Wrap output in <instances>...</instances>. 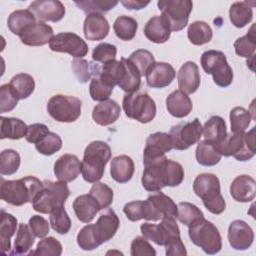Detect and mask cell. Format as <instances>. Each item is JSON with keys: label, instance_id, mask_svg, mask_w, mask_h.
<instances>
[{"label": "cell", "instance_id": "cell-10", "mask_svg": "<svg viewBox=\"0 0 256 256\" xmlns=\"http://www.w3.org/2000/svg\"><path fill=\"white\" fill-rule=\"evenodd\" d=\"M158 9L169 22L171 31L178 32L186 27L189 15L193 8L190 0H160L157 3Z\"/></svg>", "mask_w": 256, "mask_h": 256}, {"label": "cell", "instance_id": "cell-51", "mask_svg": "<svg viewBox=\"0 0 256 256\" xmlns=\"http://www.w3.org/2000/svg\"><path fill=\"white\" fill-rule=\"evenodd\" d=\"M114 87L102 80L98 75L91 78L89 85V93L94 101L108 100L113 92Z\"/></svg>", "mask_w": 256, "mask_h": 256}, {"label": "cell", "instance_id": "cell-57", "mask_svg": "<svg viewBox=\"0 0 256 256\" xmlns=\"http://www.w3.org/2000/svg\"><path fill=\"white\" fill-rule=\"evenodd\" d=\"M117 55V48L115 45L110 43H100L97 45L92 52V59L95 62L106 63L115 60Z\"/></svg>", "mask_w": 256, "mask_h": 256}, {"label": "cell", "instance_id": "cell-21", "mask_svg": "<svg viewBox=\"0 0 256 256\" xmlns=\"http://www.w3.org/2000/svg\"><path fill=\"white\" fill-rule=\"evenodd\" d=\"M119 225L120 221L115 211L111 208H106L94 224L95 232L100 244L112 239L116 234Z\"/></svg>", "mask_w": 256, "mask_h": 256}, {"label": "cell", "instance_id": "cell-3", "mask_svg": "<svg viewBox=\"0 0 256 256\" xmlns=\"http://www.w3.org/2000/svg\"><path fill=\"white\" fill-rule=\"evenodd\" d=\"M193 191L201 198L205 208L212 214L219 215L226 208L221 194L219 178L211 173L199 174L193 182Z\"/></svg>", "mask_w": 256, "mask_h": 256}, {"label": "cell", "instance_id": "cell-54", "mask_svg": "<svg viewBox=\"0 0 256 256\" xmlns=\"http://www.w3.org/2000/svg\"><path fill=\"white\" fill-rule=\"evenodd\" d=\"M35 148L40 154L50 156L62 148V139L58 134L49 132L42 141L35 144Z\"/></svg>", "mask_w": 256, "mask_h": 256}, {"label": "cell", "instance_id": "cell-32", "mask_svg": "<svg viewBox=\"0 0 256 256\" xmlns=\"http://www.w3.org/2000/svg\"><path fill=\"white\" fill-rule=\"evenodd\" d=\"M202 133L205 140L215 145L221 144L227 137V129L224 119L217 115L210 117L202 127Z\"/></svg>", "mask_w": 256, "mask_h": 256}, {"label": "cell", "instance_id": "cell-24", "mask_svg": "<svg viewBox=\"0 0 256 256\" xmlns=\"http://www.w3.org/2000/svg\"><path fill=\"white\" fill-rule=\"evenodd\" d=\"M179 90L185 94H193L200 86V74L197 64L192 61L185 62L177 74Z\"/></svg>", "mask_w": 256, "mask_h": 256}, {"label": "cell", "instance_id": "cell-22", "mask_svg": "<svg viewBox=\"0 0 256 256\" xmlns=\"http://www.w3.org/2000/svg\"><path fill=\"white\" fill-rule=\"evenodd\" d=\"M54 33L51 26L43 23L36 22L29 26L20 35L19 38L24 45L27 46H43L50 42Z\"/></svg>", "mask_w": 256, "mask_h": 256}, {"label": "cell", "instance_id": "cell-4", "mask_svg": "<svg viewBox=\"0 0 256 256\" xmlns=\"http://www.w3.org/2000/svg\"><path fill=\"white\" fill-rule=\"evenodd\" d=\"M70 190L66 182H53L50 180L43 181V188L35 196L32 207L35 211L42 214H50L58 207L64 206Z\"/></svg>", "mask_w": 256, "mask_h": 256}, {"label": "cell", "instance_id": "cell-41", "mask_svg": "<svg viewBox=\"0 0 256 256\" xmlns=\"http://www.w3.org/2000/svg\"><path fill=\"white\" fill-rule=\"evenodd\" d=\"M9 84L17 94L19 100L27 99L35 89L34 78L27 73L16 74L11 78Z\"/></svg>", "mask_w": 256, "mask_h": 256}, {"label": "cell", "instance_id": "cell-26", "mask_svg": "<svg viewBox=\"0 0 256 256\" xmlns=\"http://www.w3.org/2000/svg\"><path fill=\"white\" fill-rule=\"evenodd\" d=\"M230 194L237 202H250L256 195V182L249 175L237 176L230 185Z\"/></svg>", "mask_w": 256, "mask_h": 256}, {"label": "cell", "instance_id": "cell-63", "mask_svg": "<svg viewBox=\"0 0 256 256\" xmlns=\"http://www.w3.org/2000/svg\"><path fill=\"white\" fill-rule=\"evenodd\" d=\"M120 2L128 10H141L150 3V1L143 0H121Z\"/></svg>", "mask_w": 256, "mask_h": 256}, {"label": "cell", "instance_id": "cell-15", "mask_svg": "<svg viewBox=\"0 0 256 256\" xmlns=\"http://www.w3.org/2000/svg\"><path fill=\"white\" fill-rule=\"evenodd\" d=\"M172 149L173 144L170 134L165 132L150 134L146 139V145L143 151V163L162 159Z\"/></svg>", "mask_w": 256, "mask_h": 256}, {"label": "cell", "instance_id": "cell-33", "mask_svg": "<svg viewBox=\"0 0 256 256\" xmlns=\"http://www.w3.org/2000/svg\"><path fill=\"white\" fill-rule=\"evenodd\" d=\"M17 228V218L12 214L1 211L0 215V244L1 251L5 254L10 253L11 237L15 234Z\"/></svg>", "mask_w": 256, "mask_h": 256}, {"label": "cell", "instance_id": "cell-59", "mask_svg": "<svg viewBox=\"0 0 256 256\" xmlns=\"http://www.w3.org/2000/svg\"><path fill=\"white\" fill-rule=\"evenodd\" d=\"M49 132V128L45 124L34 123L28 126L25 139L29 143L37 144L42 141Z\"/></svg>", "mask_w": 256, "mask_h": 256}, {"label": "cell", "instance_id": "cell-6", "mask_svg": "<svg viewBox=\"0 0 256 256\" xmlns=\"http://www.w3.org/2000/svg\"><path fill=\"white\" fill-rule=\"evenodd\" d=\"M188 234L192 243L200 247L206 254H217L222 248V238L219 230L205 218L189 226Z\"/></svg>", "mask_w": 256, "mask_h": 256}, {"label": "cell", "instance_id": "cell-5", "mask_svg": "<svg viewBox=\"0 0 256 256\" xmlns=\"http://www.w3.org/2000/svg\"><path fill=\"white\" fill-rule=\"evenodd\" d=\"M222 156H233L238 161H248L255 155V127L245 133L227 134L225 140L216 145Z\"/></svg>", "mask_w": 256, "mask_h": 256}, {"label": "cell", "instance_id": "cell-45", "mask_svg": "<svg viewBox=\"0 0 256 256\" xmlns=\"http://www.w3.org/2000/svg\"><path fill=\"white\" fill-rule=\"evenodd\" d=\"M74 4L87 14L107 13L113 9L118 1L116 0H80L74 1Z\"/></svg>", "mask_w": 256, "mask_h": 256}, {"label": "cell", "instance_id": "cell-50", "mask_svg": "<svg viewBox=\"0 0 256 256\" xmlns=\"http://www.w3.org/2000/svg\"><path fill=\"white\" fill-rule=\"evenodd\" d=\"M165 184L169 187L180 185L184 179V169L182 165L176 161L166 159L164 165Z\"/></svg>", "mask_w": 256, "mask_h": 256}, {"label": "cell", "instance_id": "cell-38", "mask_svg": "<svg viewBox=\"0 0 256 256\" xmlns=\"http://www.w3.org/2000/svg\"><path fill=\"white\" fill-rule=\"evenodd\" d=\"M35 23L36 18L28 9L13 11L7 20V26L9 30L17 36H19L25 29Z\"/></svg>", "mask_w": 256, "mask_h": 256}, {"label": "cell", "instance_id": "cell-30", "mask_svg": "<svg viewBox=\"0 0 256 256\" xmlns=\"http://www.w3.org/2000/svg\"><path fill=\"white\" fill-rule=\"evenodd\" d=\"M73 210L79 221L90 223L101 209L97 201L88 193L75 198L73 201Z\"/></svg>", "mask_w": 256, "mask_h": 256}, {"label": "cell", "instance_id": "cell-55", "mask_svg": "<svg viewBox=\"0 0 256 256\" xmlns=\"http://www.w3.org/2000/svg\"><path fill=\"white\" fill-rule=\"evenodd\" d=\"M62 244L54 237H44L37 244L34 251L29 255H52L60 256L62 254Z\"/></svg>", "mask_w": 256, "mask_h": 256}, {"label": "cell", "instance_id": "cell-37", "mask_svg": "<svg viewBox=\"0 0 256 256\" xmlns=\"http://www.w3.org/2000/svg\"><path fill=\"white\" fill-rule=\"evenodd\" d=\"M195 157L202 166H214L220 162L222 155L215 144L204 139L198 142Z\"/></svg>", "mask_w": 256, "mask_h": 256}, {"label": "cell", "instance_id": "cell-14", "mask_svg": "<svg viewBox=\"0 0 256 256\" xmlns=\"http://www.w3.org/2000/svg\"><path fill=\"white\" fill-rule=\"evenodd\" d=\"M49 48L54 52L68 53L74 58L86 56L89 50L87 43L72 32H61L54 35L49 42Z\"/></svg>", "mask_w": 256, "mask_h": 256}, {"label": "cell", "instance_id": "cell-11", "mask_svg": "<svg viewBox=\"0 0 256 256\" xmlns=\"http://www.w3.org/2000/svg\"><path fill=\"white\" fill-rule=\"evenodd\" d=\"M162 218H177V205L172 198L157 191L143 201V219L158 221Z\"/></svg>", "mask_w": 256, "mask_h": 256}, {"label": "cell", "instance_id": "cell-42", "mask_svg": "<svg viewBox=\"0 0 256 256\" xmlns=\"http://www.w3.org/2000/svg\"><path fill=\"white\" fill-rule=\"evenodd\" d=\"M100 66L94 62H88L82 58H75L72 61V69L78 81L81 83H86L92 77L96 76L100 72Z\"/></svg>", "mask_w": 256, "mask_h": 256}, {"label": "cell", "instance_id": "cell-31", "mask_svg": "<svg viewBox=\"0 0 256 256\" xmlns=\"http://www.w3.org/2000/svg\"><path fill=\"white\" fill-rule=\"evenodd\" d=\"M135 171V165L131 157L119 155L111 160L110 175L118 183H127L131 180Z\"/></svg>", "mask_w": 256, "mask_h": 256}, {"label": "cell", "instance_id": "cell-13", "mask_svg": "<svg viewBox=\"0 0 256 256\" xmlns=\"http://www.w3.org/2000/svg\"><path fill=\"white\" fill-rule=\"evenodd\" d=\"M143 237L159 246H165L172 238L180 236V229L174 218H162L159 224L145 222L140 226Z\"/></svg>", "mask_w": 256, "mask_h": 256}, {"label": "cell", "instance_id": "cell-34", "mask_svg": "<svg viewBox=\"0 0 256 256\" xmlns=\"http://www.w3.org/2000/svg\"><path fill=\"white\" fill-rule=\"evenodd\" d=\"M28 126L24 121L13 117L0 118V138L18 140L25 137Z\"/></svg>", "mask_w": 256, "mask_h": 256}, {"label": "cell", "instance_id": "cell-47", "mask_svg": "<svg viewBox=\"0 0 256 256\" xmlns=\"http://www.w3.org/2000/svg\"><path fill=\"white\" fill-rule=\"evenodd\" d=\"M21 159L17 151L5 149L0 154V173L1 175H13L20 167Z\"/></svg>", "mask_w": 256, "mask_h": 256}, {"label": "cell", "instance_id": "cell-39", "mask_svg": "<svg viewBox=\"0 0 256 256\" xmlns=\"http://www.w3.org/2000/svg\"><path fill=\"white\" fill-rule=\"evenodd\" d=\"M189 41L196 46L209 43L213 36V31L209 24L204 21H195L191 23L187 30Z\"/></svg>", "mask_w": 256, "mask_h": 256}, {"label": "cell", "instance_id": "cell-9", "mask_svg": "<svg viewBox=\"0 0 256 256\" xmlns=\"http://www.w3.org/2000/svg\"><path fill=\"white\" fill-rule=\"evenodd\" d=\"M82 102L75 96L57 94L47 103L49 115L58 122L70 123L76 121L81 115Z\"/></svg>", "mask_w": 256, "mask_h": 256}, {"label": "cell", "instance_id": "cell-19", "mask_svg": "<svg viewBox=\"0 0 256 256\" xmlns=\"http://www.w3.org/2000/svg\"><path fill=\"white\" fill-rule=\"evenodd\" d=\"M147 85L151 88L161 89L169 86L175 76L176 72L173 66L166 62H155L154 65L146 73Z\"/></svg>", "mask_w": 256, "mask_h": 256}, {"label": "cell", "instance_id": "cell-16", "mask_svg": "<svg viewBox=\"0 0 256 256\" xmlns=\"http://www.w3.org/2000/svg\"><path fill=\"white\" fill-rule=\"evenodd\" d=\"M28 10L39 22H58L66 12L65 6L59 0H36L29 5Z\"/></svg>", "mask_w": 256, "mask_h": 256}, {"label": "cell", "instance_id": "cell-28", "mask_svg": "<svg viewBox=\"0 0 256 256\" xmlns=\"http://www.w3.org/2000/svg\"><path fill=\"white\" fill-rule=\"evenodd\" d=\"M120 61L121 71L117 85L126 93L136 92L140 88L142 76L128 58H121Z\"/></svg>", "mask_w": 256, "mask_h": 256}, {"label": "cell", "instance_id": "cell-23", "mask_svg": "<svg viewBox=\"0 0 256 256\" xmlns=\"http://www.w3.org/2000/svg\"><path fill=\"white\" fill-rule=\"evenodd\" d=\"M110 30L107 19L99 13L87 14L84 24L83 33L87 40L100 41L107 37Z\"/></svg>", "mask_w": 256, "mask_h": 256}, {"label": "cell", "instance_id": "cell-35", "mask_svg": "<svg viewBox=\"0 0 256 256\" xmlns=\"http://www.w3.org/2000/svg\"><path fill=\"white\" fill-rule=\"evenodd\" d=\"M253 3L248 1L234 2L229 9V18L231 23L237 28H243L252 21Z\"/></svg>", "mask_w": 256, "mask_h": 256}, {"label": "cell", "instance_id": "cell-20", "mask_svg": "<svg viewBox=\"0 0 256 256\" xmlns=\"http://www.w3.org/2000/svg\"><path fill=\"white\" fill-rule=\"evenodd\" d=\"M79 158L73 154H64L59 157L54 164V174L59 181L72 182L81 172Z\"/></svg>", "mask_w": 256, "mask_h": 256}, {"label": "cell", "instance_id": "cell-58", "mask_svg": "<svg viewBox=\"0 0 256 256\" xmlns=\"http://www.w3.org/2000/svg\"><path fill=\"white\" fill-rule=\"evenodd\" d=\"M131 255L139 256V255H147V256H155L156 251L152 247V245L148 242V239L145 237L137 236L131 242Z\"/></svg>", "mask_w": 256, "mask_h": 256}, {"label": "cell", "instance_id": "cell-2", "mask_svg": "<svg viewBox=\"0 0 256 256\" xmlns=\"http://www.w3.org/2000/svg\"><path fill=\"white\" fill-rule=\"evenodd\" d=\"M111 159V148L104 141H93L85 148L81 173L88 183L98 182L104 175L105 166Z\"/></svg>", "mask_w": 256, "mask_h": 256}, {"label": "cell", "instance_id": "cell-27", "mask_svg": "<svg viewBox=\"0 0 256 256\" xmlns=\"http://www.w3.org/2000/svg\"><path fill=\"white\" fill-rule=\"evenodd\" d=\"M121 114V108L119 104L108 99L98 103L92 111V118L94 122L100 126H108L116 122Z\"/></svg>", "mask_w": 256, "mask_h": 256}, {"label": "cell", "instance_id": "cell-8", "mask_svg": "<svg viewBox=\"0 0 256 256\" xmlns=\"http://www.w3.org/2000/svg\"><path fill=\"white\" fill-rule=\"evenodd\" d=\"M122 106L128 118L143 124L151 122L156 115V104L147 93H127L123 98Z\"/></svg>", "mask_w": 256, "mask_h": 256}, {"label": "cell", "instance_id": "cell-43", "mask_svg": "<svg viewBox=\"0 0 256 256\" xmlns=\"http://www.w3.org/2000/svg\"><path fill=\"white\" fill-rule=\"evenodd\" d=\"M235 52L238 56L251 58L254 56L256 49V36H255V24H252L246 35L239 37L234 42Z\"/></svg>", "mask_w": 256, "mask_h": 256}, {"label": "cell", "instance_id": "cell-1", "mask_svg": "<svg viewBox=\"0 0 256 256\" xmlns=\"http://www.w3.org/2000/svg\"><path fill=\"white\" fill-rule=\"evenodd\" d=\"M43 188V181L34 176H25L17 180L1 179V199L13 206H22L33 202L37 193Z\"/></svg>", "mask_w": 256, "mask_h": 256}, {"label": "cell", "instance_id": "cell-12", "mask_svg": "<svg viewBox=\"0 0 256 256\" xmlns=\"http://www.w3.org/2000/svg\"><path fill=\"white\" fill-rule=\"evenodd\" d=\"M173 149L186 150L200 141L202 136V125L198 118L191 122L174 125L170 129Z\"/></svg>", "mask_w": 256, "mask_h": 256}, {"label": "cell", "instance_id": "cell-53", "mask_svg": "<svg viewBox=\"0 0 256 256\" xmlns=\"http://www.w3.org/2000/svg\"><path fill=\"white\" fill-rule=\"evenodd\" d=\"M50 225L59 234H67L71 228V220L64 206L58 207L50 213Z\"/></svg>", "mask_w": 256, "mask_h": 256}, {"label": "cell", "instance_id": "cell-48", "mask_svg": "<svg viewBox=\"0 0 256 256\" xmlns=\"http://www.w3.org/2000/svg\"><path fill=\"white\" fill-rule=\"evenodd\" d=\"M89 194L97 201L101 210L108 208L113 202V190L105 183H94L89 191Z\"/></svg>", "mask_w": 256, "mask_h": 256}, {"label": "cell", "instance_id": "cell-29", "mask_svg": "<svg viewBox=\"0 0 256 256\" xmlns=\"http://www.w3.org/2000/svg\"><path fill=\"white\" fill-rule=\"evenodd\" d=\"M193 104L190 97L181 90H175L166 98L167 111L176 118H184L192 111Z\"/></svg>", "mask_w": 256, "mask_h": 256}, {"label": "cell", "instance_id": "cell-36", "mask_svg": "<svg viewBox=\"0 0 256 256\" xmlns=\"http://www.w3.org/2000/svg\"><path fill=\"white\" fill-rule=\"evenodd\" d=\"M35 235L31 231L29 225L20 223L18 226L14 247L9 255H25L30 254V250L34 244Z\"/></svg>", "mask_w": 256, "mask_h": 256}, {"label": "cell", "instance_id": "cell-7", "mask_svg": "<svg viewBox=\"0 0 256 256\" xmlns=\"http://www.w3.org/2000/svg\"><path fill=\"white\" fill-rule=\"evenodd\" d=\"M200 62L204 72L213 76V81L217 86L225 88L232 83L233 70L222 51L207 50L201 55Z\"/></svg>", "mask_w": 256, "mask_h": 256}, {"label": "cell", "instance_id": "cell-46", "mask_svg": "<svg viewBox=\"0 0 256 256\" xmlns=\"http://www.w3.org/2000/svg\"><path fill=\"white\" fill-rule=\"evenodd\" d=\"M252 116L243 107H234L230 111V123L232 133H243L249 127Z\"/></svg>", "mask_w": 256, "mask_h": 256}, {"label": "cell", "instance_id": "cell-61", "mask_svg": "<svg viewBox=\"0 0 256 256\" xmlns=\"http://www.w3.org/2000/svg\"><path fill=\"white\" fill-rule=\"evenodd\" d=\"M123 212L130 221H139L143 219V201L137 200L125 204Z\"/></svg>", "mask_w": 256, "mask_h": 256}, {"label": "cell", "instance_id": "cell-40", "mask_svg": "<svg viewBox=\"0 0 256 256\" xmlns=\"http://www.w3.org/2000/svg\"><path fill=\"white\" fill-rule=\"evenodd\" d=\"M138 23L137 21L126 15H121L116 18L113 24V30L116 36L123 41L132 40L137 32Z\"/></svg>", "mask_w": 256, "mask_h": 256}, {"label": "cell", "instance_id": "cell-44", "mask_svg": "<svg viewBox=\"0 0 256 256\" xmlns=\"http://www.w3.org/2000/svg\"><path fill=\"white\" fill-rule=\"evenodd\" d=\"M177 218L182 224L189 227L204 218V215L196 205L189 202H180L177 205Z\"/></svg>", "mask_w": 256, "mask_h": 256}, {"label": "cell", "instance_id": "cell-18", "mask_svg": "<svg viewBox=\"0 0 256 256\" xmlns=\"http://www.w3.org/2000/svg\"><path fill=\"white\" fill-rule=\"evenodd\" d=\"M228 241L235 250H247L254 241L253 229L243 220H234L228 228Z\"/></svg>", "mask_w": 256, "mask_h": 256}, {"label": "cell", "instance_id": "cell-17", "mask_svg": "<svg viewBox=\"0 0 256 256\" xmlns=\"http://www.w3.org/2000/svg\"><path fill=\"white\" fill-rule=\"evenodd\" d=\"M166 159L167 158L164 157L159 160L143 163L145 168L141 182L145 190L149 192H157L166 186L164 174V165Z\"/></svg>", "mask_w": 256, "mask_h": 256}, {"label": "cell", "instance_id": "cell-60", "mask_svg": "<svg viewBox=\"0 0 256 256\" xmlns=\"http://www.w3.org/2000/svg\"><path fill=\"white\" fill-rule=\"evenodd\" d=\"M28 225L35 237L38 238H44L48 234L50 229L48 221L40 215H33L29 219Z\"/></svg>", "mask_w": 256, "mask_h": 256}, {"label": "cell", "instance_id": "cell-25", "mask_svg": "<svg viewBox=\"0 0 256 256\" xmlns=\"http://www.w3.org/2000/svg\"><path fill=\"white\" fill-rule=\"evenodd\" d=\"M144 35L149 41L153 43H165L171 35L169 22L163 15L153 16L145 24Z\"/></svg>", "mask_w": 256, "mask_h": 256}, {"label": "cell", "instance_id": "cell-62", "mask_svg": "<svg viewBox=\"0 0 256 256\" xmlns=\"http://www.w3.org/2000/svg\"><path fill=\"white\" fill-rule=\"evenodd\" d=\"M165 248H166V255L167 256H174V255L184 256V255H187L186 248H185L180 236L172 238L165 245Z\"/></svg>", "mask_w": 256, "mask_h": 256}, {"label": "cell", "instance_id": "cell-52", "mask_svg": "<svg viewBox=\"0 0 256 256\" xmlns=\"http://www.w3.org/2000/svg\"><path fill=\"white\" fill-rule=\"evenodd\" d=\"M77 244L85 251L94 250L101 245L97 238L94 224H88L79 231L77 235Z\"/></svg>", "mask_w": 256, "mask_h": 256}, {"label": "cell", "instance_id": "cell-56", "mask_svg": "<svg viewBox=\"0 0 256 256\" xmlns=\"http://www.w3.org/2000/svg\"><path fill=\"white\" fill-rule=\"evenodd\" d=\"M18 96L9 83L0 87V112L6 113L12 111L18 103Z\"/></svg>", "mask_w": 256, "mask_h": 256}, {"label": "cell", "instance_id": "cell-49", "mask_svg": "<svg viewBox=\"0 0 256 256\" xmlns=\"http://www.w3.org/2000/svg\"><path fill=\"white\" fill-rule=\"evenodd\" d=\"M129 61L137 68L141 76L146 75L147 71L154 65L155 59L153 54L145 49H138L129 56Z\"/></svg>", "mask_w": 256, "mask_h": 256}]
</instances>
